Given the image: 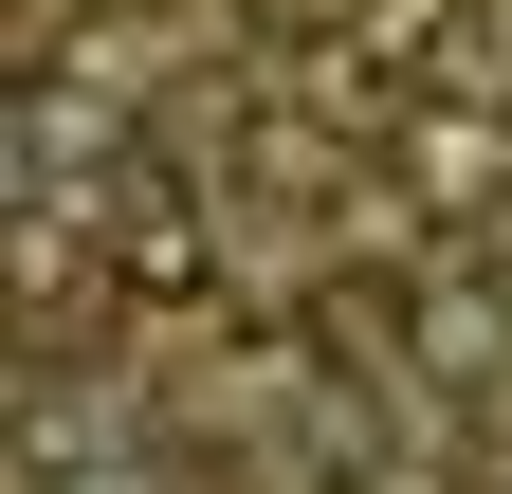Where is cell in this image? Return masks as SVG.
Returning a JSON list of instances; mask_svg holds the SVG:
<instances>
[{
	"instance_id": "obj_1",
	"label": "cell",
	"mask_w": 512,
	"mask_h": 494,
	"mask_svg": "<svg viewBox=\"0 0 512 494\" xmlns=\"http://www.w3.org/2000/svg\"><path fill=\"white\" fill-rule=\"evenodd\" d=\"M421 92L439 110H512V0H439L421 19Z\"/></svg>"
},
{
	"instance_id": "obj_2",
	"label": "cell",
	"mask_w": 512,
	"mask_h": 494,
	"mask_svg": "<svg viewBox=\"0 0 512 494\" xmlns=\"http://www.w3.org/2000/svg\"><path fill=\"white\" fill-rule=\"evenodd\" d=\"M421 366H512V293H421Z\"/></svg>"
}]
</instances>
